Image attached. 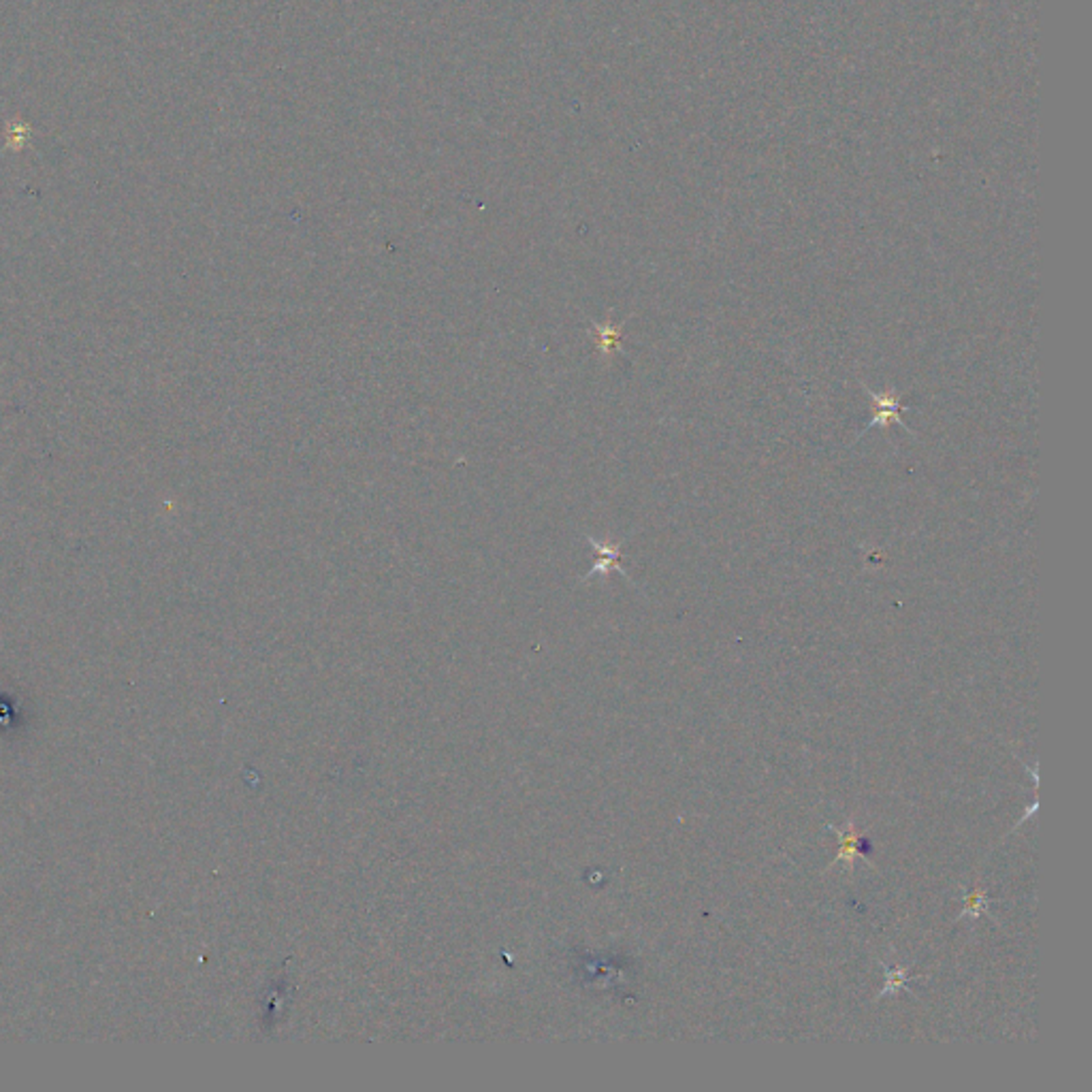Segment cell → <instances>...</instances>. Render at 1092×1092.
Masks as SVG:
<instances>
[{"mask_svg": "<svg viewBox=\"0 0 1092 1092\" xmlns=\"http://www.w3.org/2000/svg\"><path fill=\"white\" fill-rule=\"evenodd\" d=\"M828 830H830V832L837 834L838 841H841V847H838L837 858H834L832 865H837V862H854L855 858H865V860L871 865L869 858H866V855L862 854L860 847H858L862 832H858V830H855L854 820H847L845 830L837 828V826H828Z\"/></svg>", "mask_w": 1092, "mask_h": 1092, "instance_id": "cell-2", "label": "cell"}, {"mask_svg": "<svg viewBox=\"0 0 1092 1092\" xmlns=\"http://www.w3.org/2000/svg\"><path fill=\"white\" fill-rule=\"evenodd\" d=\"M862 386H865L866 395H869L871 404H873L875 414H873V418L869 421V425H866L865 429H862L860 438L866 434V431L871 429V427H888V425H892V423H899L900 427H904L907 431H911L907 425H904L903 418H900V417H903V412H907V410H909L907 406L903 404V395H900V393H896L894 389H890V391L877 393V391H871V389L866 384H862ZM911 434H913V431H911Z\"/></svg>", "mask_w": 1092, "mask_h": 1092, "instance_id": "cell-1", "label": "cell"}, {"mask_svg": "<svg viewBox=\"0 0 1092 1092\" xmlns=\"http://www.w3.org/2000/svg\"><path fill=\"white\" fill-rule=\"evenodd\" d=\"M990 903H992V899L986 894V892L982 890V888H975V890L966 892V894H965V909H962V913L958 916V920H962V917H971V920H977V917L982 916V913H990V909H988V904H990Z\"/></svg>", "mask_w": 1092, "mask_h": 1092, "instance_id": "cell-4", "label": "cell"}, {"mask_svg": "<svg viewBox=\"0 0 1092 1092\" xmlns=\"http://www.w3.org/2000/svg\"><path fill=\"white\" fill-rule=\"evenodd\" d=\"M883 973H886V983H883V990L879 992L877 999H883V996H896L900 994L903 990H909V969L911 966H888L886 962H882Z\"/></svg>", "mask_w": 1092, "mask_h": 1092, "instance_id": "cell-3", "label": "cell"}]
</instances>
